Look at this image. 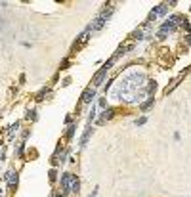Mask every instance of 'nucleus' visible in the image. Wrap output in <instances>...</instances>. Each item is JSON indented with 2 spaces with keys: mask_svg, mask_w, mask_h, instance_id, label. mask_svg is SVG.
I'll list each match as a JSON object with an SVG mask.
<instances>
[{
  "mask_svg": "<svg viewBox=\"0 0 191 197\" xmlns=\"http://www.w3.org/2000/svg\"><path fill=\"white\" fill-rule=\"evenodd\" d=\"M86 40H88V33H84V35H82V37H80V40H78L77 44L73 46V50H78V48H80V46L84 44V42H86Z\"/></svg>",
  "mask_w": 191,
  "mask_h": 197,
  "instance_id": "20e7f679",
  "label": "nucleus"
},
{
  "mask_svg": "<svg viewBox=\"0 0 191 197\" xmlns=\"http://www.w3.org/2000/svg\"><path fill=\"white\" fill-rule=\"evenodd\" d=\"M0 197H2V191H0Z\"/></svg>",
  "mask_w": 191,
  "mask_h": 197,
  "instance_id": "423d86ee",
  "label": "nucleus"
},
{
  "mask_svg": "<svg viewBox=\"0 0 191 197\" xmlns=\"http://www.w3.org/2000/svg\"><path fill=\"white\" fill-rule=\"evenodd\" d=\"M55 197H61V195H55Z\"/></svg>",
  "mask_w": 191,
  "mask_h": 197,
  "instance_id": "0eeeda50",
  "label": "nucleus"
},
{
  "mask_svg": "<svg viewBox=\"0 0 191 197\" xmlns=\"http://www.w3.org/2000/svg\"><path fill=\"white\" fill-rule=\"evenodd\" d=\"M6 180H8L10 188H15V184H17V172H8V174H6Z\"/></svg>",
  "mask_w": 191,
  "mask_h": 197,
  "instance_id": "f03ea898",
  "label": "nucleus"
},
{
  "mask_svg": "<svg viewBox=\"0 0 191 197\" xmlns=\"http://www.w3.org/2000/svg\"><path fill=\"white\" fill-rule=\"evenodd\" d=\"M55 174H57L55 170H50V180H52V182H54V180H55Z\"/></svg>",
  "mask_w": 191,
  "mask_h": 197,
  "instance_id": "39448f33",
  "label": "nucleus"
},
{
  "mask_svg": "<svg viewBox=\"0 0 191 197\" xmlns=\"http://www.w3.org/2000/svg\"><path fill=\"white\" fill-rule=\"evenodd\" d=\"M61 188L65 189V191H78V180L75 174H71V172H65L63 176H61Z\"/></svg>",
  "mask_w": 191,
  "mask_h": 197,
  "instance_id": "f257e3e1",
  "label": "nucleus"
},
{
  "mask_svg": "<svg viewBox=\"0 0 191 197\" xmlns=\"http://www.w3.org/2000/svg\"><path fill=\"white\" fill-rule=\"evenodd\" d=\"M92 98H94V90H92V88H86V90H84V94H82V101L86 103V101H90Z\"/></svg>",
  "mask_w": 191,
  "mask_h": 197,
  "instance_id": "7ed1b4c3",
  "label": "nucleus"
}]
</instances>
